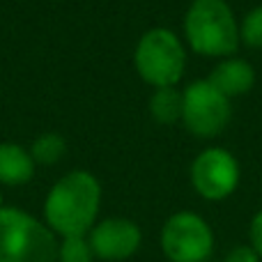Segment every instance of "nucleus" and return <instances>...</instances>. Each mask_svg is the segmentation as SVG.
Listing matches in <instances>:
<instances>
[{"label":"nucleus","instance_id":"11","mask_svg":"<svg viewBox=\"0 0 262 262\" xmlns=\"http://www.w3.org/2000/svg\"><path fill=\"white\" fill-rule=\"evenodd\" d=\"M149 115L159 124L182 122V92L177 88H154L149 97Z\"/></svg>","mask_w":262,"mask_h":262},{"label":"nucleus","instance_id":"8","mask_svg":"<svg viewBox=\"0 0 262 262\" xmlns=\"http://www.w3.org/2000/svg\"><path fill=\"white\" fill-rule=\"evenodd\" d=\"M90 249L101 260H127L138 251L140 230L129 219H106L90 230Z\"/></svg>","mask_w":262,"mask_h":262},{"label":"nucleus","instance_id":"4","mask_svg":"<svg viewBox=\"0 0 262 262\" xmlns=\"http://www.w3.org/2000/svg\"><path fill=\"white\" fill-rule=\"evenodd\" d=\"M134 64L138 76L152 88H175L186 69V49L168 28H152L136 44Z\"/></svg>","mask_w":262,"mask_h":262},{"label":"nucleus","instance_id":"17","mask_svg":"<svg viewBox=\"0 0 262 262\" xmlns=\"http://www.w3.org/2000/svg\"><path fill=\"white\" fill-rule=\"evenodd\" d=\"M0 207H3V195H0Z\"/></svg>","mask_w":262,"mask_h":262},{"label":"nucleus","instance_id":"16","mask_svg":"<svg viewBox=\"0 0 262 262\" xmlns=\"http://www.w3.org/2000/svg\"><path fill=\"white\" fill-rule=\"evenodd\" d=\"M260 255L255 253L251 246H235V249L228 253L226 262H258Z\"/></svg>","mask_w":262,"mask_h":262},{"label":"nucleus","instance_id":"2","mask_svg":"<svg viewBox=\"0 0 262 262\" xmlns=\"http://www.w3.org/2000/svg\"><path fill=\"white\" fill-rule=\"evenodd\" d=\"M189 46L207 58H230L239 46V23L226 0H193L184 16Z\"/></svg>","mask_w":262,"mask_h":262},{"label":"nucleus","instance_id":"12","mask_svg":"<svg viewBox=\"0 0 262 262\" xmlns=\"http://www.w3.org/2000/svg\"><path fill=\"white\" fill-rule=\"evenodd\" d=\"M30 154L35 159V163H39V166H53L67 154V143L60 134L49 131V134H41L39 138H35Z\"/></svg>","mask_w":262,"mask_h":262},{"label":"nucleus","instance_id":"10","mask_svg":"<svg viewBox=\"0 0 262 262\" xmlns=\"http://www.w3.org/2000/svg\"><path fill=\"white\" fill-rule=\"evenodd\" d=\"M35 159L16 143H0V184L18 186L35 175Z\"/></svg>","mask_w":262,"mask_h":262},{"label":"nucleus","instance_id":"9","mask_svg":"<svg viewBox=\"0 0 262 262\" xmlns=\"http://www.w3.org/2000/svg\"><path fill=\"white\" fill-rule=\"evenodd\" d=\"M219 92L228 97V99H235V97L249 95L255 85V69L251 62L242 58H223V62H219L214 67V72L207 78Z\"/></svg>","mask_w":262,"mask_h":262},{"label":"nucleus","instance_id":"15","mask_svg":"<svg viewBox=\"0 0 262 262\" xmlns=\"http://www.w3.org/2000/svg\"><path fill=\"white\" fill-rule=\"evenodd\" d=\"M249 235H251V249L262 258V209L253 216V221H251Z\"/></svg>","mask_w":262,"mask_h":262},{"label":"nucleus","instance_id":"6","mask_svg":"<svg viewBox=\"0 0 262 262\" xmlns=\"http://www.w3.org/2000/svg\"><path fill=\"white\" fill-rule=\"evenodd\" d=\"M161 249L170 262H205L212 255L214 235L193 212H177L161 230Z\"/></svg>","mask_w":262,"mask_h":262},{"label":"nucleus","instance_id":"14","mask_svg":"<svg viewBox=\"0 0 262 262\" xmlns=\"http://www.w3.org/2000/svg\"><path fill=\"white\" fill-rule=\"evenodd\" d=\"M239 39L251 49H262V5L253 7L239 26Z\"/></svg>","mask_w":262,"mask_h":262},{"label":"nucleus","instance_id":"3","mask_svg":"<svg viewBox=\"0 0 262 262\" xmlns=\"http://www.w3.org/2000/svg\"><path fill=\"white\" fill-rule=\"evenodd\" d=\"M51 228L16 207H0V262H58Z\"/></svg>","mask_w":262,"mask_h":262},{"label":"nucleus","instance_id":"13","mask_svg":"<svg viewBox=\"0 0 262 262\" xmlns=\"http://www.w3.org/2000/svg\"><path fill=\"white\" fill-rule=\"evenodd\" d=\"M95 253L90 249V242L83 237H64L62 244L58 249L60 262H92Z\"/></svg>","mask_w":262,"mask_h":262},{"label":"nucleus","instance_id":"1","mask_svg":"<svg viewBox=\"0 0 262 262\" xmlns=\"http://www.w3.org/2000/svg\"><path fill=\"white\" fill-rule=\"evenodd\" d=\"M101 203V186L88 170H74L60 177L44 203L46 223L62 237H83L95 226Z\"/></svg>","mask_w":262,"mask_h":262},{"label":"nucleus","instance_id":"7","mask_svg":"<svg viewBox=\"0 0 262 262\" xmlns=\"http://www.w3.org/2000/svg\"><path fill=\"white\" fill-rule=\"evenodd\" d=\"M193 189L207 200H223L239 184V163L228 149H203L191 163Z\"/></svg>","mask_w":262,"mask_h":262},{"label":"nucleus","instance_id":"5","mask_svg":"<svg viewBox=\"0 0 262 262\" xmlns=\"http://www.w3.org/2000/svg\"><path fill=\"white\" fill-rule=\"evenodd\" d=\"M232 106L209 81H193L182 92V124L198 138H214L228 127Z\"/></svg>","mask_w":262,"mask_h":262}]
</instances>
